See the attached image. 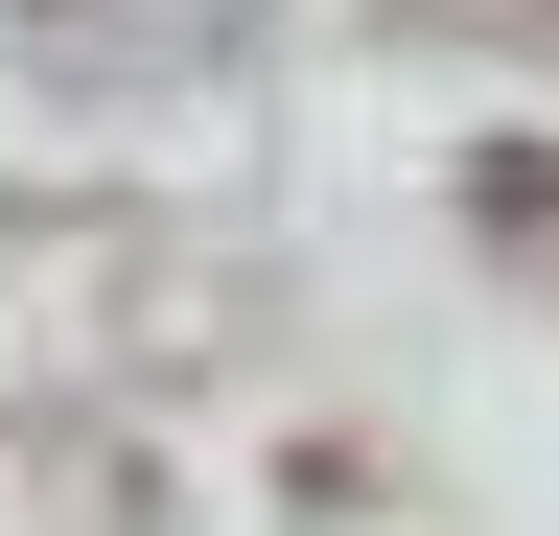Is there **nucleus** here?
Returning <instances> with one entry per match:
<instances>
[{
  "label": "nucleus",
  "mask_w": 559,
  "mask_h": 536,
  "mask_svg": "<svg viewBox=\"0 0 559 536\" xmlns=\"http://www.w3.org/2000/svg\"><path fill=\"white\" fill-rule=\"evenodd\" d=\"M489 234H513V257H559V164H489Z\"/></svg>",
  "instance_id": "nucleus-1"
}]
</instances>
